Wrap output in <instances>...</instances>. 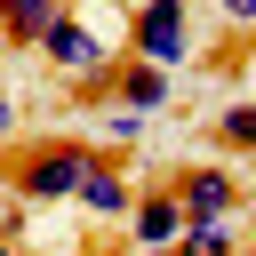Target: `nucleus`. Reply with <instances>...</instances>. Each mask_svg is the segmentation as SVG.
Wrapping results in <instances>:
<instances>
[{
  "label": "nucleus",
  "mask_w": 256,
  "mask_h": 256,
  "mask_svg": "<svg viewBox=\"0 0 256 256\" xmlns=\"http://www.w3.org/2000/svg\"><path fill=\"white\" fill-rule=\"evenodd\" d=\"M128 56L176 72V64L192 56V0H144V8L128 16Z\"/></svg>",
  "instance_id": "3"
},
{
  "label": "nucleus",
  "mask_w": 256,
  "mask_h": 256,
  "mask_svg": "<svg viewBox=\"0 0 256 256\" xmlns=\"http://www.w3.org/2000/svg\"><path fill=\"white\" fill-rule=\"evenodd\" d=\"M176 256H240V232L232 224H184Z\"/></svg>",
  "instance_id": "10"
},
{
  "label": "nucleus",
  "mask_w": 256,
  "mask_h": 256,
  "mask_svg": "<svg viewBox=\"0 0 256 256\" xmlns=\"http://www.w3.org/2000/svg\"><path fill=\"white\" fill-rule=\"evenodd\" d=\"M64 8H72V0H0V40H8V48H40Z\"/></svg>",
  "instance_id": "7"
},
{
  "label": "nucleus",
  "mask_w": 256,
  "mask_h": 256,
  "mask_svg": "<svg viewBox=\"0 0 256 256\" xmlns=\"http://www.w3.org/2000/svg\"><path fill=\"white\" fill-rule=\"evenodd\" d=\"M216 144L248 160V152H256V104H224V112H216Z\"/></svg>",
  "instance_id": "9"
},
{
  "label": "nucleus",
  "mask_w": 256,
  "mask_h": 256,
  "mask_svg": "<svg viewBox=\"0 0 256 256\" xmlns=\"http://www.w3.org/2000/svg\"><path fill=\"white\" fill-rule=\"evenodd\" d=\"M224 8V24H240V32H256V0H216Z\"/></svg>",
  "instance_id": "12"
},
{
  "label": "nucleus",
  "mask_w": 256,
  "mask_h": 256,
  "mask_svg": "<svg viewBox=\"0 0 256 256\" xmlns=\"http://www.w3.org/2000/svg\"><path fill=\"white\" fill-rule=\"evenodd\" d=\"M80 208H88L96 224H128V216H136V184H128V168H120L112 152H96V168H88V184H80Z\"/></svg>",
  "instance_id": "6"
},
{
  "label": "nucleus",
  "mask_w": 256,
  "mask_h": 256,
  "mask_svg": "<svg viewBox=\"0 0 256 256\" xmlns=\"http://www.w3.org/2000/svg\"><path fill=\"white\" fill-rule=\"evenodd\" d=\"M8 128H16V104H8V88H0V136H8Z\"/></svg>",
  "instance_id": "13"
},
{
  "label": "nucleus",
  "mask_w": 256,
  "mask_h": 256,
  "mask_svg": "<svg viewBox=\"0 0 256 256\" xmlns=\"http://www.w3.org/2000/svg\"><path fill=\"white\" fill-rule=\"evenodd\" d=\"M88 168H96V152L88 144H72V136H56V144H32L24 160H16V176H8V192L16 200H80V184H88Z\"/></svg>",
  "instance_id": "1"
},
{
  "label": "nucleus",
  "mask_w": 256,
  "mask_h": 256,
  "mask_svg": "<svg viewBox=\"0 0 256 256\" xmlns=\"http://www.w3.org/2000/svg\"><path fill=\"white\" fill-rule=\"evenodd\" d=\"M40 56H48V64H56V72H64L72 88H120V56H112V48H104V40H96V32H88V24L72 16V8H64V16L48 24Z\"/></svg>",
  "instance_id": "2"
},
{
  "label": "nucleus",
  "mask_w": 256,
  "mask_h": 256,
  "mask_svg": "<svg viewBox=\"0 0 256 256\" xmlns=\"http://www.w3.org/2000/svg\"><path fill=\"white\" fill-rule=\"evenodd\" d=\"M168 88H176V72H160V64H136V56H128L112 96H120V104H136V112H160V104H168Z\"/></svg>",
  "instance_id": "8"
},
{
  "label": "nucleus",
  "mask_w": 256,
  "mask_h": 256,
  "mask_svg": "<svg viewBox=\"0 0 256 256\" xmlns=\"http://www.w3.org/2000/svg\"><path fill=\"white\" fill-rule=\"evenodd\" d=\"M0 256H16V248H8V240H0Z\"/></svg>",
  "instance_id": "16"
},
{
  "label": "nucleus",
  "mask_w": 256,
  "mask_h": 256,
  "mask_svg": "<svg viewBox=\"0 0 256 256\" xmlns=\"http://www.w3.org/2000/svg\"><path fill=\"white\" fill-rule=\"evenodd\" d=\"M136 256H176V248H136Z\"/></svg>",
  "instance_id": "14"
},
{
  "label": "nucleus",
  "mask_w": 256,
  "mask_h": 256,
  "mask_svg": "<svg viewBox=\"0 0 256 256\" xmlns=\"http://www.w3.org/2000/svg\"><path fill=\"white\" fill-rule=\"evenodd\" d=\"M176 192H184V216H192V224H232L240 200H248V184H240L232 168H184Z\"/></svg>",
  "instance_id": "4"
},
{
  "label": "nucleus",
  "mask_w": 256,
  "mask_h": 256,
  "mask_svg": "<svg viewBox=\"0 0 256 256\" xmlns=\"http://www.w3.org/2000/svg\"><path fill=\"white\" fill-rule=\"evenodd\" d=\"M104 136H112V152H128V144H136V136H144V112H136V104H120V96H112V112H104Z\"/></svg>",
  "instance_id": "11"
},
{
  "label": "nucleus",
  "mask_w": 256,
  "mask_h": 256,
  "mask_svg": "<svg viewBox=\"0 0 256 256\" xmlns=\"http://www.w3.org/2000/svg\"><path fill=\"white\" fill-rule=\"evenodd\" d=\"M248 184H256V152H248Z\"/></svg>",
  "instance_id": "15"
},
{
  "label": "nucleus",
  "mask_w": 256,
  "mask_h": 256,
  "mask_svg": "<svg viewBox=\"0 0 256 256\" xmlns=\"http://www.w3.org/2000/svg\"><path fill=\"white\" fill-rule=\"evenodd\" d=\"M184 192L176 184H152V192H136V216H128V240L136 248H176L184 240Z\"/></svg>",
  "instance_id": "5"
}]
</instances>
